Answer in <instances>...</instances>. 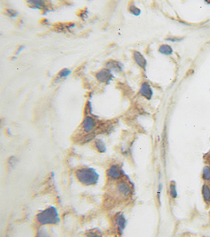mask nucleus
Here are the masks:
<instances>
[{
  "label": "nucleus",
  "instance_id": "1",
  "mask_svg": "<svg viewBox=\"0 0 210 237\" xmlns=\"http://www.w3.org/2000/svg\"><path fill=\"white\" fill-rule=\"evenodd\" d=\"M76 177L83 185H91L97 183L99 175L92 168H84L77 171Z\"/></svg>",
  "mask_w": 210,
  "mask_h": 237
},
{
  "label": "nucleus",
  "instance_id": "2",
  "mask_svg": "<svg viewBox=\"0 0 210 237\" xmlns=\"http://www.w3.org/2000/svg\"><path fill=\"white\" fill-rule=\"evenodd\" d=\"M38 221L42 225L57 224L59 221L58 213L56 208L51 206L37 215Z\"/></svg>",
  "mask_w": 210,
  "mask_h": 237
},
{
  "label": "nucleus",
  "instance_id": "3",
  "mask_svg": "<svg viewBox=\"0 0 210 237\" xmlns=\"http://www.w3.org/2000/svg\"><path fill=\"white\" fill-rule=\"evenodd\" d=\"M113 74H111L109 69H104L98 72L96 74V78L98 81L101 83L108 82L112 79Z\"/></svg>",
  "mask_w": 210,
  "mask_h": 237
},
{
  "label": "nucleus",
  "instance_id": "4",
  "mask_svg": "<svg viewBox=\"0 0 210 237\" xmlns=\"http://www.w3.org/2000/svg\"><path fill=\"white\" fill-rule=\"evenodd\" d=\"M139 93L141 96L148 100H150L152 98L153 92L149 84L147 82H144L140 87Z\"/></svg>",
  "mask_w": 210,
  "mask_h": 237
},
{
  "label": "nucleus",
  "instance_id": "5",
  "mask_svg": "<svg viewBox=\"0 0 210 237\" xmlns=\"http://www.w3.org/2000/svg\"><path fill=\"white\" fill-rule=\"evenodd\" d=\"M96 123L94 119L90 117H87L84 120L83 122V128L87 132L91 131L95 127Z\"/></svg>",
  "mask_w": 210,
  "mask_h": 237
},
{
  "label": "nucleus",
  "instance_id": "6",
  "mask_svg": "<svg viewBox=\"0 0 210 237\" xmlns=\"http://www.w3.org/2000/svg\"><path fill=\"white\" fill-rule=\"evenodd\" d=\"M134 59L140 68L145 69L146 67L147 61L146 59L139 52L134 51Z\"/></svg>",
  "mask_w": 210,
  "mask_h": 237
},
{
  "label": "nucleus",
  "instance_id": "7",
  "mask_svg": "<svg viewBox=\"0 0 210 237\" xmlns=\"http://www.w3.org/2000/svg\"><path fill=\"white\" fill-rule=\"evenodd\" d=\"M121 175V171L119 169V166L117 165H113L107 171V175L111 178L115 179L119 178Z\"/></svg>",
  "mask_w": 210,
  "mask_h": 237
},
{
  "label": "nucleus",
  "instance_id": "8",
  "mask_svg": "<svg viewBox=\"0 0 210 237\" xmlns=\"http://www.w3.org/2000/svg\"><path fill=\"white\" fill-rule=\"evenodd\" d=\"M118 189L122 194L127 195L130 191V188L129 185L125 182L119 183L118 185Z\"/></svg>",
  "mask_w": 210,
  "mask_h": 237
},
{
  "label": "nucleus",
  "instance_id": "9",
  "mask_svg": "<svg viewBox=\"0 0 210 237\" xmlns=\"http://www.w3.org/2000/svg\"><path fill=\"white\" fill-rule=\"evenodd\" d=\"M159 52L165 55H171L173 52L172 49L171 47L167 44H163L159 47Z\"/></svg>",
  "mask_w": 210,
  "mask_h": 237
},
{
  "label": "nucleus",
  "instance_id": "10",
  "mask_svg": "<svg viewBox=\"0 0 210 237\" xmlns=\"http://www.w3.org/2000/svg\"><path fill=\"white\" fill-rule=\"evenodd\" d=\"M107 67L110 69L113 70V71H119L122 69V65L118 62L111 61L107 65Z\"/></svg>",
  "mask_w": 210,
  "mask_h": 237
},
{
  "label": "nucleus",
  "instance_id": "11",
  "mask_svg": "<svg viewBox=\"0 0 210 237\" xmlns=\"http://www.w3.org/2000/svg\"><path fill=\"white\" fill-rule=\"evenodd\" d=\"M116 223L118 227L119 231L122 232L126 225V220L123 215H120L116 219Z\"/></svg>",
  "mask_w": 210,
  "mask_h": 237
},
{
  "label": "nucleus",
  "instance_id": "12",
  "mask_svg": "<svg viewBox=\"0 0 210 237\" xmlns=\"http://www.w3.org/2000/svg\"><path fill=\"white\" fill-rule=\"evenodd\" d=\"M95 145L98 151L101 153H104L106 151V148L105 145L103 141L101 140H97L95 141Z\"/></svg>",
  "mask_w": 210,
  "mask_h": 237
},
{
  "label": "nucleus",
  "instance_id": "13",
  "mask_svg": "<svg viewBox=\"0 0 210 237\" xmlns=\"http://www.w3.org/2000/svg\"><path fill=\"white\" fill-rule=\"evenodd\" d=\"M202 194L204 200L209 201L210 200V189L207 185H204L202 187Z\"/></svg>",
  "mask_w": 210,
  "mask_h": 237
},
{
  "label": "nucleus",
  "instance_id": "14",
  "mask_svg": "<svg viewBox=\"0 0 210 237\" xmlns=\"http://www.w3.org/2000/svg\"><path fill=\"white\" fill-rule=\"evenodd\" d=\"M203 178L205 180L210 179V168L209 166H205L203 170Z\"/></svg>",
  "mask_w": 210,
  "mask_h": 237
},
{
  "label": "nucleus",
  "instance_id": "15",
  "mask_svg": "<svg viewBox=\"0 0 210 237\" xmlns=\"http://www.w3.org/2000/svg\"><path fill=\"white\" fill-rule=\"evenodd\" d=\"M129 11L130 12L133 14L134 15L136 16H138L140 15V13H141V11L139 9L137 8L136 6L134 5H131L130 7H129Z\"/></svg>",
  "mask_w": 210,
  "mask_h": 237
},
{
  "label": "nucleus",
  "instance_id": "16",
  "mask_svg": "<svg viewBox=\"0 0 210 237\" xmlns=\"http://www.w3.org/2000/svg\"><path fill=\"white\" fill-rule=\"evenodd\" d=\"M28 2L32 3L36 8H40V7L41 6H44L45 4V3L43 1H28Z\"/></svg>",
  "mask_w": 210,
  "mask_h": 237
},
{
  "label": "nucleus",
  "instance_id": "17",
  "mask_svg": "<svg viewBox=\"0 0 210 237\" xmlns=\"http://www.w3.org/2000/svg\"><path fill=\"white\" fill-rule=\"evenodd\" d=\"M170 189V194L171 196L173 198H176L178 195L176 185L174 184H171Z\"/></svg>",
  "mask_w": 210,
  "mask_h": 237
},
{
  "label": "nucleus",
  "instance_id": "18",
  "mask_svg": "<svg viewBox=\"0 0 210 237\" xmlns=\"http://www.w3.org/2000/svg\"><path fill=\"white\" fill-rule=\"evenodd\" d=\"M70 70L67 69H64L59 72L58 75L60 77H68L70 74Z\"/></svg>",
  "mask_w": 210,
  "mask_h": 237
},
{
  "label": "nucleus",
  "instance_id": "19",
  "mask_svg": "<svg viewBox=\"0 0 210 237\" xmlns=\"http://www.w3.org/2000/svg\"><path fill=\"white\" fill-rule=\"evenodd\" d=\"M7 13H9L10 16L11 18H14L16 16H17V13L15 12V11L12 9H7Z\"/></svg>",
  "mask_w": 210,
  "mask_h": 237
},
{
  "label": "nucleus",
  "instance_id": "20",
  "mask_svg": "<svg viewBox=\"0 0 210 237\" xmlns=\"http://www.w3.org/2000/svg\"><path fill=\"white\" fill-rule=\"evenodd\" d=\"M181 40H182L181 39H179V38H177V37H170V38H169V39H167V41H172V42H174L180 41Z\"/></svg>",
  "mask_w": 210,
  "mask_h": 237
},
{
  "label": "nucleus",
  "instance_id": "21",
  "mask_svg": "<svg viewBox=\"0 0 210 237\" xmlns=\"http://www.w3.org/2000/svg\"><path fill=\"white\" fill-rule=\"evenodd\" d=\"M24 46H20V47L18 48V50L17 51V52H16V54H18L21 51H22L24 49Z\"/></svg>",
  "mask_w": 210,
  "mask_h": 237
}]
</instances>
